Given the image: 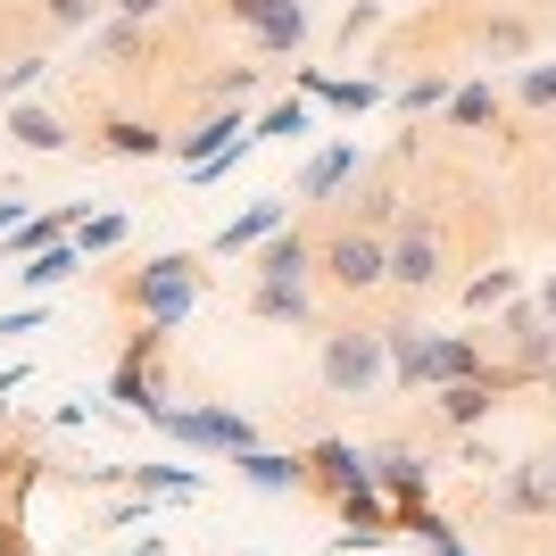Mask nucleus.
Segmentation results:
<instances>
[{
    "label": "nucleus",
    "instance_id": "f257e3e1",
    "mask_svg": "<svg viewBox=\"0 0 556 556\" xmlns=\"http://www.w3.org/2000/svg\"><path fill=\"white\" fill-rule=\"evenodd\" d=\"M200 291H208V282H200V257L159 250L134 282H125V307H134L141 325H159V332H184V316L200 307Z\"/></svg>",
    "mask_w": 556,
    "mask_h": 556
},
{
    "label": "nucleus",
    "instance_id": "f03ea898",
    "mask_svg": "<svg viewBox=\"0 0 556 556\" xmlns=\"http://www.w3.org/2000/svg\"><path fill=\"white\" fill-rule=\"evenodd\" d=\"M382 374H391L382 325H332L325 341H316V382H325L332 399H366Z\"/></svg>",
    "mask_w": 556,
    "mask_h": 556
},
{
    "label": "nucleus",
    "instance_id": "7ed1b4c3",
    "mask_svg": "<svg viewBox=\"0 0 556 556\" xmlns=\"http://www.w3.org/2000/svg\"><path fill=\"white\" fill-rule=\"evenodd\" d=\"M490 349H498V366H507L523 391H540V382L556 374V325L540 316V300H507V307H498Z\"/></svg>",
    "mask_w": 556,
    "mask_h": 556
},
{
    "label": "nucleus",
    "instance_id": "20e7f679",
    "mask_svg": "<svg viewBox=\"0 0 556 556\" xmlns=\"http://www.w3.org/2000/svg\"><path fill=\"white\" fill-rule=\"evenodd\" d=\"M316 275L332 282V291H349V300H366V291H382L391 282V241L366 225H341L316 241Z\"/></svg>",
    "mask_w": 556,
    "mask_h": 556
},
{
    "label": "nucleus",
    "instance_id": "39448f33",
    "mask_svg": "<svg viewBox=\"0 0 556 556\" xmlns=\"http://www.w3.org/2000/svg\"><path fill=\"white\" fill-rule=\"evenodd\" d=\"M150 424H159V441H184L200 457H250L257 448L250 416H232V407H150Z\"/></svg>",
    "mask_w": 556,
    "mask_h": 556
},
{
    "label": "nucleus",
    "instance_id": "423d86ee",
    "mask_svg": "<svg viewBox=\"0 0 556 556\" xmlns=\"http://www.w3.org/2000/svg\"><path fill=\"white\" fill-rule=\"evenodd\" d=\"M109 399L134 407V416H150V407L166 399V332L159 325L125 332V357H116V374H109Z\"/></svg>",
    "mask_w": 556,
    "mask_h": 556
},
{
    "label": "nucleus",
    "instance_id": "0eeeda50",
    "mask_svg": "<svg viewBox=\"0 0 556 556\" xmlns=\"http://www.w3.org/2000/svg\"><path fill=\"white\" fill-rule=\"evenodd\" d=\"M441 266H448V241H441V225H432V208H407L399 216V232H391V282L399 291H432V282H441Z\"/></svg>",
    "mask_w": 556,
    "mask_h": 556
},
{
    "label": "nucleus",
    "instance_id": "6e6552de",
    "mask_svg": "<svg viewBox=\"0 0 556 556\" xmlns=\"http://www.w3.org/2000/svg\"><path fill=\"white\" fill-rule=\"evenodd\" d=\"M507 391H523L507 366H490V374H473V382H448V391H432V416H441V432H482L490 424V407Z\"/></svg>",
    "mask_w": 556,
    "mask_h": 556
},
{
    "label": "nucleus",
    "instance_id": "1a4fd4ad",
    "mask_svg": "<svg viewBox=\"0 0 556 556\" xmlns=\"http://www.w3.org/2000/svg\"><path fill=\"white\" fill-rule=\"evenodd\" d=\"M300 457H307V490H325V498L374 482V457H366V448H349V441H316V448H300Z\"/></svg>",
    "mask_w": 556,
    "mask_h": 556
},
{
    "label": "nucleus",
    "instance_id": "9d476101",
    "mask_svg": "<svg viewBox=\"0 0 556 556\" xmlns=\"http://www.w3.org/2000/svg\"><path fill=\"white\" fill-rule=\"evenodd\" d=\"M473 374H490L482 341H473V332H441V341H424V382L416 391H448V382H473Z\"/></svg>",
    "mask_w": 556,
    "mask_h": 556
},
{
    "label": "nucleus",
    "instance_id": "9b49d317",
    "mask_svg": "<svg viewBox=\"0 0 556 556\" xmlns=\"http://www.w3.org/2000/svg\"><path fill=\"white\" fill-rule=\"evenodd\" d=\"M282 225H291V191H266V200H250V208L216 232V257H250L257 241H266V232H282Z\"/></svg>",
    "mask_w": 556,
    "mask_h": 556
},
{
    "label": "nucleus",
    "instance_id": "f8f14e48",
    "mask_svg": "<svg viewBox=\"0 0 556 556\" xmlns=\"http://www.w3.org/2000/svg\"><path fill=\"white\" fill-rule=\"evenodd\" d=\"M257 282H307L316 275V241H307L300 225H282V232H266V241H257Z\"/></svg>",
    "mask_w": 556,
    "mask_h": 556
},
{
    "label": "nucleus",
    "instance_id": "ddd939ff",
    "mask_svg": "<svg viewBox=\"0 0 556 556\" xmlns=\"http://www.w3.org/2000/svg\"><path fill=\"white\" fill-rule=\"evenodd\" d=\"M232 473L250 490H266V498H300L307 490V457H291V448H250V457H232Z\"/></svg>",
    "mask_w": 556,
    "mask_h": 556
},
{
    "label": "nucleus",
    "instance_id": "4468645a",
    "mask_svg": "<svg viewBox=\"0 0 556 556\" xmlns=\"http://www.w3.org/2000/svg\"><path fill=\"white\" fill-rule=\"evenodd\" d=\"M241 134H250V116H241V109H225V116H200L191 134H175V141H166V150H175V159H184V175H191V166L225 159V150H232V141H241Z\"/></svg>",
    "mask_w": 556,
    "mask_h": 556
},
{
    "label": "nucleus",
    "instance_id": "2eb2a0df",
    "mask_svg": "<svg viewBox=\"0 0 556 556\" xmlns=\"http://www.w3.org/2000/svg\"><path fill=\"white\" fill-rule=\"evenodd\" d=\"M300 100H325V109H341V116H366L374 100H382V84H374V75H316V67H300Z\"/></svg>",
    "mask_w": 556,
    "mask_h": 556
},
{
    "label": "nucleus",
    "instance_id": "dca6fc26",
    "mask_svg": "<svg viewBox=\"0 0 556 556\" xmlns=\"http://www.w3.org/2000/svg\"><path fill=\"white\" fill-rule=\"evenodd\" d=\"M424 473H432V465H424V448H407V441H391V448H374V490H382V498H424Z\"/></svg>",
    "mask_w": 556,
    "mask_h": 556
},
{
    "label": "nucleus",
    "instance_id": "f3484780",
    "mask_svg": "<svg viewBox=\"0 0 556 556\" xmlns=\"http://www.w3.org/2000/svg\"><path fill=\"white\" fill-rule=\"evenodd\" d=\"M84 266H92V257L75 250V232H67V241H50L42 257H25V266H9V275H17V291H59V282H75Z\"/></svg>",
    "mask_w": 556,
    "mask_h": 556
},
{
    "label": "nucleus",
    "instance_id": "a211bd4d",
    "mask_svg": "<svg viewBox=\"0 0 556 556\" xmlns=\"http://www.w3.org/2000/svg\"><path fill=\"white\" fill-rule=\"evenodd\" d=\"M349 184H357V141H332V150L307 159V175H300L291 200H332V191H349Z\"/></svg>",
    "mask_w": 556,
    "mask_h": 556
},
{
    "label": "nucleus",
    "instance_id": "6ab92c4d",
    "mask_svg": "<svg viewBox=\"0 0 556 556\" xmlns=\"http://www.w3.org/2000/svg\"><path fill=\"white\" fill-rule=\"evenodd\" d=\"M250 316L257 325H316L307 282H250Z\"/></svg>",
    "mask_w": 556,
    "mask_h": 556
},
{
    "label": "nucleus",
    "instance_id": "aec40b11",
    "mask_svg": "<svg viewBox=\"0 0 556 556\" xmlns=\"http://www.w3.org/2000/svg\"><path fill=\"white\" fill-rule=\"evenodd\" d=\"M307 42V0H282V9H266V17L250 25V50L257 59H282V50Z\"/></svg>",
    "mask_w": 556,
    "mask_h": 556
},
{
    "label": "nucleus",
    "instance_id": "412c9836",
    "mask_svg": "<svg viewBox=\"0 0 556 556\" xmlns=\"http://www.w3.org/2000/svg\"><path fill=\"white\" fill-rule=\"evenodd\" d=\"M75 225H84V216H75V208H42V216H25V225L9 232V241H0V250H9V266H25V257H42L50 241H67Z\"/></svg>",
    "mask_w": 556,
    "mask_h": 556
},
{
    "label": "nucleus",
    "instance_id": "4be33fe9",
    "mask_svg": "<svg viewBox=\"0 0 556 556\" xmlns=\"http://www.w3.org/2000/svg\"><path fill=\"white\" fill-rule=\"evenodd\" d=\"M399 532H407V540H424L432 556H473V548L457 540V523H448V515H432L424 498H399Z\"/></svg>",
    "mask_w": 556,
    "mask_h": 556
},
{
    "label": "nucleus",
    "instance_id": "5701e85b",
    "mask_svg": "<svg viewBox=\"0 0 556 556\" xmlns=\"http://www.w3.org/2000/svg\"><path fill=\"white\" fill-rule=\"evenodd\" d=\"M100 150H109V159H166V134L150 116H109V125H100Z\"/></svg>",
    "mask_w": 556,
    "mask_h": 556
},
{
    "label": "nucleus",
    "instance_id": "b1692460",
    "mask_svg": "<svg viewBox=\"0 0 556 556\" xmlns=\"http://www.w3.org/2000/svg\"><path fill=\"white\" fill-rule=\"evenodd\" d=\"M473 50H482V59H523V50H532V17H515V9H490L482 34H473Z\"/></svg>",
    "mask_w": 556,
    "mask_h": 556
},
{
    "label": "nucleus",
    "instance_id": "393cba45",
    "mask_svg": "<svg viewBox=\"0 0 556 556\" xmlns=\"http://www.w3.org/2000/svg\"><path fill=\"white\" fill-rule=\"evenodd\" d=\"M125 482L141 498H200V473L191 465H125Z\"/></svg>",
    "mask_w": 556,
    "mask_h": 556
},
{
    "label": "nucleus",
    "instance_id": "a878e982",
    "mask_svg": "<svg viewBox=\"0 0 556 556\" xmlns=\"http://www.w3.org/2000/svg\"><path fill=\"white\" fill-rule=\"evenodd\" d=\"M382 349H391V382H399V391H416V382H424V332L416 325H382Z\"/></svg>",
    "mask_w": 556,
    "mask_h": 556
},
{
    "label": "nucleus",
    "instance_id": "bb28decb",
    "mask_svg": "<svg viewBox=\"0 0 556 556\" xmlns=\"http://www.w3.org/2000/svg\"><path fill=\"white\" fill-rule=\"evenodd\" d=\"M498 507H507V515H556V482L540 473V465H532V473H507Z\"/></svg>",
    "mask_w": 556,
    "mask_h": 556
},
{
    "label": "nucleus",
    "instance_id": "cd10ccee",
    "mask_svg": "<svg viewBox=\"0 0 556 556\" xmlns=\"http://www.w3.org/2000/svg\"><path fill=\"white\" fill-rule=\"evenodd\" d=\"M9 141H25V150H67V125H59V116L50 109H9Z\"/></svg>",
    "mask_w": 556,
    "mask_h": 556
},
{
    "label": "nucleus",
    "instance_id": "c85d7f7f",
    "mask_svg": "<svg viewBox=\"0 0 556 556\" xmlns=\"http://www.w3.org/2000/svg\"><path fill=\"white\" fill-rule=\"evenodd\" d=\"M250 134H257V141H300V134H316V109H307V100L291 92V100H275V109L257 116Z\"/></svg>",
    "mask_w": 556,
    "mask_h": 556
},
{
    "label": "nucleus",
    "instance_id": "c756f323",
    "mask_svg": "<svg viewBox=\"0 0 556 556\" xmlns=\"http://www.w3.org/2000/svg\"><path fill=\"white\" fill-rule=\"evenodd\" d=\"M441 116L457 125V134H473V125H490V116H498V92H490V84H457Z\"/></svg>",
    "mask_w": 556,
    "mask_h": 556
},
{
    "label": "nucleus",
    "instance_id": "7c9ffc66",
    "mask_svg": "<svg viewBox=\"0 0 556 556\" xmlns=\"http://www.w3.org/2000/svg\"><path fill=\"white\" fill-rule=\"evenodd\" d=\"M399 216H407V191H399V184H374L366 200H357V208H349V225H366V232H382V225H399Z\"/></svg>",
    "mask_w": 556,
    "mask_h": 556
},
{
    "label": "nucleus",
    "instance_id": "2f4dec72",
    "mask_svg": "<svg viewBox=\"0 0 556 556\" xmlns=\"http://www.w3.org/2000/svg\"><path fill=\"white\" fill-rule=\"evenodd\" d=\"M507 300H523L507 266H490V275H473V282H465V307H473V316H498V307H507Z\"/></svg>",
    "mask_w": 556,
    "mask_h": 556
},
{
    "label": "nucleus",
    "instance_id": "473e14b6",
    "mask_svg": "<svg viewBox=\"0 0 556 556\" xmlns=\"http://www.w3.org/2000/svg\"><path fill=\"white\" fill-rule=\"evenodd\" d=\"M448 92H457L448 75H407V84H399V109H407V116H432V109H448Z\"/></svg>",
    "mask_w": 556,
    "mask_h": 556
},
{
    "label": "nucleus",
    "instance_id": "72a5a7b5",
    "mask_svg": "<svg viewBox=\"0 0 556 556\" xmlns=\"http://www.w3.org/2000/svg\"><path fill=\"white\" fill-rule=\"evenodd\" d=\"M116 241H125V216H84V225H75V250L84 257H109Z\"/></svg>",
    "mask_w": 556,
    "mask_h": 556
},
{
    "label": "nucleus",
    "instance_id": "f704fd0d",
    "mask_svg": "<svg viewBox=\"0 0 556 556\" xmlns=\"http://www.w3.org/2000/svg\"><path fill=\"white\" fill-rule=\"evenodd\" d=\"M515 100L523 109H556V67H523L515 75Z\"/></svg>",
    "mask_w": 556,
    "mask_h": 556
},
{
    "label": "nucleus",
    "instance_id": "c9c22d12",
    "mask_svg": "<svg viewBox=\"0 0 556 556\" xmlns=\"http://www.w3.org/2000/svg\"><path fill=\"white\" fill-rule=\"evenodd\" d=\"M100 50H109V59H134L141 50V17H116L109 34H100Z\"/></svg>",
    "mask_w": 556,
    "mask_h": 556
},
{
    "label": "nucleus",
    "instance_id": "e433bc0d",
    "mask_svg": "<svg viewBox=\"0 0 556 556\" xmlns=\"http://www.w3.org/2000/svg\"><path fill=\"white\" fill-rule=\"evenodd\" d=\"M42 17H50V25H92L100 0H42Z\"/></svg>",
    "mask_w": 556,
    "mask_h": 556
},
{
    "label": "nucleus",
    "instance_id": "4c0bfd02",
    "mask_svg": "<svg viewBox=\"0 0 556 556\" xmlns=\"http://www.w3.org/2000/svg\"><path fill=\"white\" fill-rule=\"evenodd\" d=\"M25 332H42V307L25 300V307H9V316H0V341H25Z\"/></svg>",
    "mask_w": 556,
    "mask_h": 556
},
{
    "label": "nucleus",
    "instance_id": "58836bf2",
    "mask_svg": "<svg viewBox=\"0 0 556 556\" xmlns=\"http://www.w3.org/2000/svg\"><path fill=\"white\" fill-rule=\"evenodd\" d=\"M216 9H225V25H241V34H250V25L266 17V9H282V0H216Z\"/></svg>",
    "mask_w": 556,
    "mask_h": 556
},
{
    "label": "nucleus",
    "instance_id": "ea45409f",
    "mask_svg": "<svg viewBox=\"0 0 556 556\" xmlns=\"http://www.w3.org/2000/svg\"><path fill=\"white\" fill-rule=\"evenodd\" d=\"M374 17H382V9H374V0H349V17H341V42H357V34H366Z\"/></svg>",
    "mask_w": 556,
    "mask_h": 556
},
{
    "label": "nucleus",
    "instance_id": "a19ab883",
    "mask_svg": "<svg viewBox=\"0 0 556 556\" xmlns=\"http://www.w3.org/2000/svg\"><path fill=\"white\" fill-rule=\"evenodd\" d=\"M17 225H25V200H17V191H0V241H9Z\"/></svg>",
    "mask_w": 556,
    "mask_h": 556
},
{
    "label": "nucleus",
    "instance_id": "79ce46f5",
    "mask_svg": "<svg viewBox=\"0 0 556 556\" xmlns=\"http://www.w3.org/2000/svg\"><path fill=\"white\" fill-rule=\"evenodd\" d=\"M159 9H166V0H116V17H141V25L159 17Z\"/></svg>",
    "mask_w": 556,
    "mask_h": 556
},
{
    "label": "nucleus",
    "instance_id": "37998d69",
    "mask_svg": "<svg viewBox=\"0 0 556 556\" xmlns=\"http://www.w3.org/2000/svg\"><path fill=\"white\" fill-rule=\"evenodd\" d=\"M540 316H548V325H556V282H548V291H540Z\"/></svg>",
    "mask_w": 556,
    "mask_h": 556
},
{
    "label": "nucleus",
    "instance_id": "c03bdc74",
    "mask_svg": "<svg viewBox=\"0 0 556 556\" xmlns=\"http://www.w3.org/2000/svg\"><path fill=\"white\" fill-rule=\"evenodd\" d=\"M490 9H523V0H490Z\"/></svg>",
    "mask_w": 556,
    "mask_h": 556
},
{
    "label": "nucleus",
    "instance_id": "a18cd8bd",
    "mask_svg": "<svg viewBox=\"0 0 556 556\" xmlns=\"http://www.w3.org/2000/svg\"><path fill=\"white\" fill-rule=\"evenodd\" d=\"M540 473H548V482H556V457H548V465H540Z\"/></svg>",
    "mask_w": 556,
    "mask_h": 556
},
{
    "label": "nucleus",
    "instance_id": "49530a36",
    "mask_svg": "<svg viewBox=\"0 0 556 556\" xmlns=\"http://www.w3.org/2000/svg\"><path fill=\"white\" fill-rule=\"evenodd\" d=\"M540 391H548V399H556V374H548V382H540Z\"/></svg>",
    "mask_w": 556,
    "mask_h": 556
},
{
    "label": "nucleus",
    "instance_id": "de8ad7c7",
    "mask_svg": "<svg viewBox=\"0 0 556 556\" xmlns=\"http://www.w3.org/2000/svg\"><path fill=\"white\" fill-rule=\"evenodd\" d=\"M25 556H34V548H25Z\"/></svg>",
    "mask_w": 556,
    "mask_h": 556
}]
</instances>
